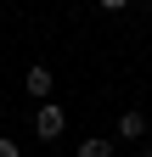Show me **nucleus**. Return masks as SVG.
I'll return each mask as SVG.
<instances>
[{"label":"nucleus","instance_id":"nucleus-4","mask_svg":"<svg viewBox=\"0 0 152 157\" xmlns=\"http://www.w3.org/2000/svg\"><path fill=\"white\" fill-rule=\"evenodd\" d=\"M118 146H113V135H85L79 140V157H113Z\"/></svg>","mask_w":152,"mask_h":157},{"label":"nucleus","instance_id":"nucleus-1","mask_svg":"<svg viewBox=\"0 0 152 157\" xmlns=\"http://www.w3.org/2000/svg\"><path fill=\"white\" fill-rule=\"evenodd\" d=\"M62 129H68V112L56 107V101H40V107H34V135H40V140H56Z\"/></svg>","mask_w":152,"mask_h":157},{"label":"nucleus","instance_id":"nucleus-7","mask_svg":"<svg viewBox=\"0 0 152 157\" xmlns=\"http://www.w3.org/2000/svg\"><path fill=\"white\" fill-rule=\"evenodd\" d=\"M141 157H152V146H146V151H141Z\"/></svg>","mask_w":152,"mask_h":157},{"label":"nucleus","instance_id":"nucleus-6","mask_svg":"<svg viewBox=\"0 0 152 157\" xmlns=\"http://www.w3.org/2000/svg\"><path fill=\"white\" fill-rule=\"evenodd\" d=\"M96 6H102V11H124L130 0H96Z\"/></svg>","mask_w":152,"mask_h":157},{"label":"nucleus","instance_id":"nucleus-5","mask_svg":"<svg viewBox=\"0 0 152 157\" xmlns=\"http://www.w3.org/2000/svg\"><path fill=\"white\" fill-rule=\"evenodd\" d=\"M0 157H23V151H17V140H11V135H0Z\"/></svg>","mask_w":152,"mask_h":157},{"label":"nucleus","instance_id":"nucleus-2","mask_svg":"<svg viewBox=\"0 0 152 157\" xmlns=\"http://www.w3.org/2000/svg\"><path fill=\"white\" fill-rule=\"evenodd\" d=\"M23 90L34 95V101H51V90H56V78H51V67H28V73H23Z\"/></svg>","mask_w":152,"mask_h":157},{"label":"nucleus","instance_id":"nucleus-3","mask_svg":"<svg viewBox=\"0 0 152 157\" xmlns=\"http://www.w3.org/2000/svg\"><path fill=\"white\" fill-rule=\"evenodd\" d=\"M113 135H118V140H146V112H135V107L118 112V129Z\"/></svg>","mask_w":152,"mask_h":157},{"label":"nucleus","instance_id":"nucleus-8","mask_svg":"<svg viewBox=\"0 0 152 157\" xmlns=\"http://www.w3.org/2000/svg\"><path fill=\"white\" fill-rule=\"evenodd\" d=\"M0 118H6V107H0Z\"/></svg>","mask_w":152,"mask_h":157}]
</instances>
